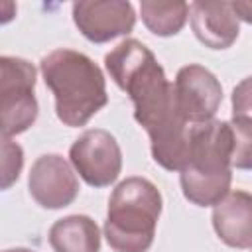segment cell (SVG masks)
Instances as JSON below:
<instances>
[{"instance_id": "cell-1", "label": "cell", "mask_w": 252, "mask_h": 252, "mask_svg": "<svg viewBox=\"0 0 252 252\" xmlns=\"http://www.w3.org/2000/svg\"><path fill=\"white\" fill-rule=\"evenodd\" d=\"M104 67L134 102V118L150 136L154 161L167 171H181L189 161L191 124L179 114L173 83L156 55L130 37L104 55Z\"/></svg>"}, {"instance_id": "cell-2", "label": "cell", "mask_w": 252, "mask_h": 252, "mask_svg": "<svg viewBox=\"0 0 252 252\" xmlns=\"http://www.w3.org/2000/svg\"><path fill=\"white\" fill-rule=\"evenodd\" d=\"M41 77L55 98L57 118L69 126H85L108 102L100 67L75 49H55L39 61Z\"/></svg>"}, {"instance_id": "cell-3", "label": "cell", "mask_w": 252, "mask_h": 252, "mask_svg": "<svg viewBox=\"0 0 252 252\" xmlns=\"http://www.w3.org/2000/svg\"><path fill=\"white\" fill-rule=\"evenodd\" d=\"M232 128L224 120H209L191 126L189 163L179 173L183 197L197 207H215L232 181Z\"/></svg>"}, {"instance_id": "cell-4", "label": "cell", "mask_w": 252, "mask_h": 252, "mask_svg": "<svg viewBox=\"0 0 252 252\" xmlns=\"http://www.w3.org/2000/svg\"><path fill=\"white\" fill-rule=\"evenodd\" d=\"M161 193L146 177H126L108 199L104 236L114 252H148L161 215Z\"/></svg>"}, {"instance_id": "cell-5", "label": "cell", "mask_w": 252, "mask_h": 252, "mask_svg": "<svg viewBox=\"0 0 252 252\" xmlns=\"http://www.w3.org/2000/svg\"><path fill=\"white\" fill-rule=\"evenodd\" d=\"M35 67L22 57H0V116L2 138L26 132L37 120Z\"/></svg>"}, {"instance_id": "cell-6", "label": "cell", "mask_w": 252, "mask_h": 252, "mask_svg": "<svg viewBox=\"0 0 252 252\" xmlns=\"http://www.w3.org/2000/svg\"><path fill=\"white\" fill-rule=\"evenodd\" d=\"M69 159L91 187H108L122 171V150L116 138L102 128L85 130L69 148Z\"/></svg>"}, {"instance_id": "cell-7", "label": "cell", "mask_w": 252, "mask_h": 252, "mask_svg": "<svg viewBox=\"0 0 252 252\" xmlns=\"http://www.w3.org/2000/svg\"><path fill=\"white\" fill-rule=\"evenodd\" d=\"M175 104L189 124H201L215 118L222 102V87L207 67L191 63L177 71L173 81Z\"/></svg>"}, {"instance_id": "cell-8", "label": "cell", "mask_w": 252, "mask_h": 252, "mask_svg": "<svg viewBox=\"0 0 252 252\" xmlns=\"http://www.w3.org/2000/svg\"><path fill=\"white\" fill-rule=\"evenodd\" d=\"M32 199L43 209L69 207L79 195V179L71 163L59 154L39 156L28 177Z\"/></svg>"}, {"instance_id": "cell-9", "label": "cell", "mask_w": 252, "mask_h": 252, "mask_svg": "<svg viewBox=\"0 0 252 252\" xmlns=\"http://www.w3.org/2000/svg\"><path fill=\"white\" fill-rule=\"evenodd\" d=\"M73 22L89 41L106 43L134 30L136 12L124 0H85L73 4Z\"/></svg>"}, {"instance_id": "cell-10", "label": "cell", "mask_w": 252, "mask_h": 252, "mask_svg": "<svg viewBox=\"0 0 252 252\" xmlns=\"http://www.w3.org/2000/svg\"><path fill=\"white\" fill-rule=\"evenodd\" d=\"M189 20L195 37L209 49H228L240 33L230 2H193Z\"/></svg>"}, {"instance_id": "cell-11", "label": "cell", "mask_w": 252, "mask_h": 252, "mask_svg": "<svg viewBox=\"0 0 252 252\" xmlns=\"http://www.w3.org/2000/svg\"><path fill=\"white\" fill-rule=\"evenodd\" d=\"M213 228L217 236L230 248H252V193L228 191V195L213 209Z\"/></svg>"}, {"instance_id": "cell-12", "label": "cell", "mask_w": 252, "mask_h": 252, "mask_svg": "<svg viewBox=\"0 0 252 252\" xmlns=\"http://www.w3.org/2000/svg\"><path fill=\"white\" fill-rule=\"evenodd\" d=\"M53 252H100L98 224L87 215H69L49 228Z\"/></svg>"}, {"instance_id": "cell-13", "label": "cell", "mask_w": 252, "mask_h": 252, "mask_svg": "<svg viewBox=\"0 0 252 252\" xmlns=\"http://www.w3.org/2000/svg\"><path fill=\"white\" fill-rule=\"evenodd\" d=\"M140 14H142L144 26L152 33L159 37H171L183 30L189 18V4L187 2L144 0L140 4Z\"/></svg>"}, {"instance_id": "cell-14", "label": "cell", "mask_w": 252, "mask_h": 252, "mask_svg": "<svg viewBox=\"0 0 252 252\" xmlns=\"http://www.w3.org/2000/svg\"><path fill=\"white\" fill-rule=\"evenodd\" d=\"M230 128H232L230 165L236 169H252V122L232 118Z\"/></svg>"}, {"instance_id": "cell-15", "label": "cell", "mask_w": 252, "mask_h": 252, "mask_svg": "<svg viewBox=\"0 0 252 252\" xmlns=\"http://www.w3.org/2000/svg\"><path fill=\"white\" fill-rule=\"evenodd\" d=\"M2 189H10L24 167V150L18 142L2 138Z\"/></svg>"}, {"instance_id": "cell-16", "label": "cell", "mask_w": 252, "mask_h": 252, "mask_svg": "<svg viewBox=\"0 0 252 252\" xmlns=\"http://www.w3.org/2000/svg\"><path fill=\"white\" fill-rule=\"evenodd\" d=\"M232 118L252 122V77L242 79L232 89Z\"/></svg>"}, {"instance_id": "cell-17", "label": "cell", "mask_w": 252, "mask_h": 252, "mask_svg": "<svg viewBox=\"0 0 252 252\" xmlns=\"http://www.w3.org/2000/svg\"><path fill=\"white\" fill-rule=\"evenodd\" d=\"M230 6L238 20L252 24V0H236V2H230Z\"/></svg>"}, {"instance_id": "cell-18", "label": "cell", "mask_w": 252, "mask_h": 252, "mask_svg": "<svg viewBox=\"0 0 252 252\" xmlns=\"http://www.w3.org/2000/svg\"><path fill=\"white\" fill-rule=\"evenodd\" d=\"M4 252H35V250H30V248H10V250H4Z\"/></svg>"}]
</instances>
